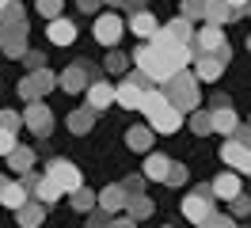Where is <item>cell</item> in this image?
Returning a JSON list of instances; mask_svg holds the SVG:
<instances>
[{
    "label": "cell",
    "mask_w": 251,
    "mask_h": 228,
    "mask_svg": "<svg viewBox=\"0 0 251 228\" xmlns=\"http://www.w3.org/2000/svg\"><path fill=\"white\" fill-rule=\"evenodd\" d=\"M160 91H164V99L179 110V114H190L194 106L202 103V88H198V76L187 73V69H175L164 84H160Z\"/></svg>",
    "instance_id": "cell-1"
},
{
    "label": "cell",
    "mask_w": 251,
    "mask_h": 228,
    "mask_svg": "<svg viewBox=\"0 0 251 228\" xmlns=\"http://www.w3.org/2000/svg\"><path fill=\"white\" fill-rule=\"evenodd\" d=\"M133 65H137L145 76H152L156 84H164V80L175 73L172 61H168V53H164V50H156L152 42H149V46H137V50H133Z\"/></svg>",
    "instance_id": "cell-2"
},
{
    "label": "cell",
    "mask_w": 251,
    "mask_h": 228,
    "mask_svg": "<svg viewBox=\"0 0 251 228\" xmlns=\"http://www.w3.org/2000/svg\"><path fill=\"white\" fill-rule=\"evenodd\" d=\"M183 217H187L190 225H205L209 221V213H217L213 209V190L209 186H198V190H190L187 198H183Z\"/></svg>",
    "instance_id": "cell-3"
},
{
    "label": "cell",
    "mask_w": 251,
    "mask_h": 228,
    "mask_svg": "<svg viewBox=\"0 0 251 228\" xmlns=\"http://www.w3.org/2000/svg\"><path fill=\"white\" fill-rule=\"evenodd\" d=\"M46 175L57 182V190H61V194H73L76 186H84V175H80V167L73 164V160H61V156L46 164Z\"/></svg>",
    "instance_id": "cell-4"
},
{
    "label": "cell",
    "mask_w": 251,
    "mask_h": 228,
    "mask_svg": "<svg viewBox=\"0 0 251 228\" xmlns=\"http://www.w3.org/2000/svg\"><path fill=\"white\" fill-rule=\"evenodd\" d=\"M225 65H228V50H221V53H194V76H198V84H217L221 73H225Z\"/></svg>",
    "instance_id": "cell-5"
},
{
    "label": "cell",
    "mask_w": 251,
    "mask_h": 228,
    "mask_svg": "<svg viewBox=\"0 0 251 228\" xmlns=\"http://www.w3.org/2000/svg\"><path fill=\"white\" fill-rule=\"evenodd\" d=\"M53 88H57V76L50 73L46 65H42V69H31V73L19 80V95H23V99H42V95H50Z\"/></svg>",
    "instance_id": "cell-6"
},
{
    "label": "cell",
    "mask_w": 251,
    "mask_h": 228,
    "mask_svg": "<svg viewBox=\"0 0 251 228\" xmlns=\"http://www.w3.org/2000/svg\"><path fill=\"white\" fill-rule=\"evenodd\" d=\"M23 126H27L34 137H50V133H53V110H50L42 99H27V110H23Z\"/></svg>",
    "instance_id": "cell-7"
},
{
    "label": "cell",
    "mask_w": 251,
    "mask_h": 228,
    "mask_svg": "<svg viewBox=\"0 0 251 228\" xmlns=\"http://www.w3.org/2000/svg\"><path fill=\"white\" fill-rule=\"evenodd\" d=\"M122 30H126V23H122V15H118V12H103V15L95 12L92 34H95V42H99V46H118Z\"/></svg>",
    "instance_id": "cell-8"
},
{
    "label": "cell",
    "mask_w": 251,
    "mask_h": 228,
    "mask_svg": "<svg viewBox=\"0 0 251 228\" xmlns=\"http://www.w3.org/2000/svg\"><path fill=\"white\" fill-rule=\"evenodd\" d=\"M190 46L194 50H202V53H221V50H228V38H225V27H217V23H205L194 38H190Z\"/></svg>",
    "instance_id": "cell-9"
},
{
    "label": "cell",
    "mask_w": 251,
    "mask_h": 228,
    "mask_svg": "<svg viewBox=\"0 0 251 228\" xmlns=\"http://www.w3.org/2000/svg\"><path fill=\"white\" fill-rule=\"evenodd\" d=\"M145 118H149V129H152V133H179V126H183V114H179L172 103H164L160 110L145 114Z\"/></svg>",
    "instance_id": "cell-10"
},
{
    "label": "cell",
    "mask_w": 251,
    "mask_h": 228,
    "mask_svg": "<svg viewBox=\"0 0 251 228\" xmlns=\"http://www.w3.org/2000/svg\"><path fill=\"white\" fill-rule=\"evenodd\" d=\"M92 84V69L84 65V61H76V65H69L61 76H57V88L61 91H69V95H76V91H84Z\"/></svg>",
    "instance_id": "cell-11"
},
{
    "label": "cell",
    "mask_w": 251,
    "mask_h": 228,
    "mask_svg": "<svg viewBox=\"0 0 251 228\" xmlns=\"http://www.w3.org/2000/svg\"><path fill=\"white\" fill-rule=\"evenodd\" d=\"M221 160L232 167L236 175H251V149H248V145H240V141L221 145Z\"/></svg>",
    "instance_id": "cell-12"
},
{
    "label": "cell",
    "mask_w": 251,
    "mask_h": 228,
    "mask_svg": "<svg viewBox=\"0 0 251 228\" xmlns=\"http://www.w3.org/2000/svg\"><path fill=\"white\" fill-rule=\"evenodd\" d=\"M12 30H27V8L19 0H8L0 8V34H12Z\"/></svg>",
    "instance_id": "cell-13"
},
{
    "label": "cell",
    "mask_w": 251,
    "mask_h": 228,
    "mask_svg": "<svg viewBox=\"0 0 251 228\" xmlns=\"http://www.w3.org/2000/svg\"><path fill=\"white\" fill-rule=\"evenodd\" d=\"M95 205L107 213V217H114V213H122V209H126V190L118 186V182H110V186H103V190H99Z\"/></svg>",
    "instance_id": "cell-14"
},
{
    "label": "cell",
    "mask_w": 251,
    "mask_h": 228,
    "mask_svg": "<svg viewBox=\"0 0 251 228\" xmlns=\"http://www.w3.org/2000/svg\"><path fill=\"white\" fill-rule=\"evenodd\" d=\"M84 91H88V106H92L95 114L107 110V106L114 103V84H107V80H92Z\"/></svg>",
    "instance_id": "cell-15"
},
{
    "label": "cell",
    "mask_w": 251,
    "mask_h": 228,
    "mask_svg": "<svg viewBox=\"0 0 251 228\" xmlns=\"http://www.w3.org/2000/svg\"><path fill=\"white\" fill-rule=\"evenodd\" d=\"M50 42L53 46H73L76 42V23H69L65 15H53V19H50Z\"/></svg>",
    "instance_id": "cell-16"
},
{
    "label": "cell",
    "mask_w": 251,
    "mask_h": 228,
    "mask_svg": "<svg viewBox=\"0 0 251 228\" xmlns=\"http://www.w3.org/2000/svg\"><path fill=\"white\" fill-rule=\"evenodd\" d=\"M16 217H19V225H23V228H38L42 221H46V205H42L38 198H27V202L16 209Z\"/></svg>",
    "instance_id": "cell-17"
},
{
    "label": "cell",
    "mask_w": 251,
    "mask_h": 228,
    "mask_svg": "<svg viewBox=\"0 0 251 228\" xmlns=\"http://www.w3.org/2000/svg\"><path fill=\"white\" fill-rule=\"evenodd\" d=\"M209 190H213V198H225V202H228V198L240 194V175H236V171H221L217 179L209 182Z\"/></svg>",
    "instance_id": "cell-18"
},
{
    "label": "cell",
    "mask_w": 251,
    "mask_h": 228,
    "mask_svg": "<svg viewBox=\"0 0 251 228\" xmlns=\"http://www.w3.org/2000/svg\"><path fill=\"white\" fill-rule=\"evenodd\" d=\"M156 15L152 12H145V8H133V15H129V30H133V34H141V38H152V34H156Z\"/></svg>",
    "instance_id": "cell-19"
},
{
    "label": "cell",
    "mask_w": 251,
    "mask_h": 228,
    "mask_svg": "<svg viewBox=\"0 0 251 228\" xmlns=\"http://www.w3.org/2000/svg\"><path fill=\"white\" fill-rule=\"evenodd\" d=\"M209 118H213V129H217V133H228V137H232V129L240 126V118H236V110L228 103L213 106V110H209Z\"/></svg>",
    "instance_id": "cell-20"
},
{
    "label": "cell",
    "mask_w": 251,
    "mask_h": 228,
    "mask_svg": "<svg viewBox=\"0 0 251 228\" xmlns=\"http://www.w3.org/2000/svg\"><path fill=\"white\" fill-rule=\"evenodd\" d=\"M0 46H4V57L19 61L27 53V30H12V34H0Z\"/></svg>",
    "instance_id": "cell-21"
},
{
    "label": "cell",
    "mask_w": 251,
    "mask_h": 228,
    "mask_svg": "<svg viewBox=\"0 0 251 228\" xmlns=\"http://www.w3.org/2000/svg\"><path fill=\"white\" fill-rule=\"evenodd\" d=\"M232 15H236V12L228 8V4H225V0H205V12H202L205 23H217V27H225Z\"/></svg>",
    "instance_id": "cell-22"
},
{
    "label": "cell",
    "mask_w": 251,
    "mask_h": 228,
    "mask_svg": "<svg viewBox=\"0 0 251 228\" xmlns=\"http://www.w3.org/2000/svg\"><path fill=\"white\" fill-rule=\"evenodd\" d=\"M8 164H12V171H16V175L31 171V167H34V149H27V145H16V149L8 152Z\"/></svg>",
    "instance_id": "cell-23"
},
{
    "label": "cell",
    "mask_w": 251,
    "mask_h": 228,
    "mask_svg": "<svg viewBox=\"0 0 251 228\" xmlns=\"http://www.w3.org/2000/svg\"><path fill=\"white\" fill-rule=\"evenodd\" d=\"M95 126V110L92 106H76V110H69V129L73 133H88Z\"/></svg>",
    "instance_id": "cell-24"
},
{
    "label": "cell",
    "mask_w": 251,
    "mask_h": 228,
    "mask_svg": "<svg viewBox=\"0 0 251 228\" xmlns=\"http://www.w3.org/2000/svg\"><path fill=\"white\" fill-rule=\"evenodd\" d=\"M126 145L133 152H149L152 149V129L149 126H133V129H126Z\"/></svg>",
    "instance_id": "cell-25"
},
{
    "label": "cell",
    "mask_w": 251,
    "mask_h": 228,
    "mask_svg": "<svg viewBox=\"0 0 251 228\" xmlns=\"http://www.w3.org/2000/svg\"><path fill=\"white\" fill-rule=\"evenodd\" d=\"M168 164H172V160H168V156H164V152H152V156H145V179H152V182H164V175H168Z\"/></svg>",
    "instance_id": "cell-26"
},
{
    "label": "cell",
    "mask_w": 251,
    "mask_h": 228,
    "mask_svg": "<svg viewBox=\"0 0 251 228\" xmlns=\"http://www.w3.org/2000/svg\"><path fill=\"white\" fill-rule=\"evenodd\" d=\"M114 103H118V106H126V110H137V103H141V91L133 88L129 80H122V84L114 88Z\"/></svg>",
    "instance_id": "cell-27"
},
{
    "label": "cell",
    "mask_w": 251,
    "mask_h": 228,
    "mask_svg": "<svg viewBox=\"0 0 251 228\" xmlns=\"http://www.w3.org/2000/svg\"><path fill=\"white\" fill-rule=\"evenodd\" d=\"M149 213H152V198H145V194H129V198H126V217L145 221Z\"/></svg>",
    "instance_id": "cell-28"
},
{
    "label": "cell",
    "mask_w": 251,
    "mask_h": 228,
    "mask_svg": "<svg viewBox=\"0 0 251 228\" xmlns=\"http://www.w3.org/2000/svg\"><path fill=\"white\" fill-rule=\"evenodd\" d=\"M31 198H38L42 205H50V202H57L61 198V190H57V182L50 179V175H38V182H34V194Z\"/></svg>",
    "instance_id": "cell-29"
},
{
    "label": "cell",
    "mask_w": 251,
    "mask_h": 228,
    "mask_svg": "<svg viewBox=\"0 0 251 228\" xmlns=\"http://www.w3.org/2000/svg\"><path fill=\"white\" fill-rule=\"evenodd\" d=\"M27 198H31V194H27V190H23L19 182H8V186L0 190V205H4V209H19V205H23Z\"/></svg>",
    "instance_id": "cell-30"
},
{
    "label": "cell",
    "mask_w": 251,
    "mask_h": 228,
    "mask_svg": "<svg viewBox=\"0 0 251 228\" xmlns=\"http://www.w3.org/2000/svg\"><path fill=\"white\" fill-rule=\"evenodd\" d=\"M164 30L172 34L175 42H190V38H194V23H190V19H183V15H179V19H172V23H164Z\"/></svg>",
    "instance_id": "cell-31"
},
{
    "label": "cell",
    "mask_w": 251,
    "mask_h": 228,
    "mask_svg": "<svg viewBox=\"0 0 251 228\" xmlns=\"http://www.w3.org/2000/svg\"><path fill=\"white\" fill-rule=\"evenodd\" d=\"M69 198H73V209H76V213H92L95 209V194L88 190V186H76Z\"/></svg>",
    "instance_id": "cell-32"
},
{
    "label": "cell",
    "mask_w": 251,
    "mask_h": 228,
    "mask_svg": "<svg viewBox=\"0 0 251 228\" xmlns=\"http://www.w3.org/2000/svg\"><path fill=\"white\" fill-rule=\"evenodd\" d=\"M190 129H194L198 137L213 133V118H209V110H198V106H194V110H190Z\"/></svg>",
    "instance_id": "cell-33"
},
{
    "label": "cell",
    "mask_w": 251,
    "mask_h": 228,
    "mask_svg": "<svg viewBox=\"0 0 251 228\" xmlns=\"http://www.w3.org/2000/svg\"><path fill=\"white\" fill-rule=\"evenodd\" d=\"M202 12H205V0H179V15L190 23H202Z\"/></svg>",
    "instance_id": "cell-34"
},
{
    "label": "cell",
    "mask_w": 251,
    "mask_h": 228,
    "mask_svg": "<svg viewBox=\"0 0 251 228\" xmlns=\"http://www.w3.org/2000/svg\"><path fill=\"white\" fill-rule=\"evenodd\" d=\"M164 182H168V186H183V182H187V164H168V175H164Z\"/></svg>",
    "instance_id": "cell-35"
},
{
    "label": "cell",
    "mask_w": 251,
    "mask_h": 228,
    "mask_svg": "<svg viewBox=\"0 0 251 228\" xmlns=\"http://www.w3.org/2000/svg\"><path fill=\"white\" fill-rule=\"evenodd\" d=\"M61 8H65V0H34V12H38V15H46V19L61 15Z\"/></svg>",
    "instance_id": "cell-36"
},
{
    "label": "cell",
    "mask_w": 251,
    "mask_h": 228,
    "mask_svg": "<svg viewBox=\"0 0 251 228\" xmlns=\"http://www.w3.org/2000/svg\"><path fill=\"white\" fill-rule=\"evenodd\" d=\"M126 80H129V84H133L137 91H149V88H156V80H152V76H145L141 69H137V73H126Z\"/></svg>",
    "instance_id": "cell-37"
},
{
    "label": "cell",
    "mask_w": 251,
    "mask_h": 228,
    "mask_svg": "<svg viewBox=\"0 0 251 228\" xmlns=\"http://www.w3.org/2000/svg\"><path fill=\"white\" fill-rule=\"evenodd\" d=\"M129 69V53H107V73H126Z\"/></svg>",
    "instance_id": "cell-38"
},
{
    "label": "cell",
    "mask_w": 251,
    "mask_h": 228,
    "mask_svg": "<svg viewBox=\"0 0 251 228\" xmlns=\"http://www.w3.org/2000/svg\"><path fill=\"white\" fill-rule=\"evenodd\" d=\"M228 202H232V217H248L251 213V198L244 194V190H240L236 198H228Z\"/></svg>",
    "instance_id": "cell-39"
},
{
    "label": "cell",
    "mask_w": 251,
    "mask_h": 228,
    "mask_svg": "<svg viewBox=\"0 0 251 228\" xmlns=\"http://www.w3.org/2000/svg\"><path fill=\"white\" fill-rule=\"evenodd\" d=\"M0 126H4V129H12V133H16L19 126H23V114H16V110H0Z\"/></svg>",
    "instance_id": "cell-40"
},
{
    "label": "cell",
    "mask_w": 251,
    "mask_h": 228,
    "mask_svg": "<svg viewBox=\"0 0 251 228\" xmlns=\"http://www.w3.org/2000/svg\"><path fill=\"white\" fill-rule=\"evenodd\" d=\"M19 141H16V133H12V129H4V126H0V156H8V152L16 149Z\"/></svg>",
    "instance_id": "cell-41"
},
{
    "label": "cell",
    "mask_w": 251,
    "mask_h": 228,
    "mask_svg": "<svg viewBox=\"0 0 251 228\" xmlns=\"http://www.w3.org/2000/svg\"><path fill=\"white\" fill-rule=\"evenodd\" d=\"M19 61H27V69H42V65H46V53H38V50L27 46V53H23Z\"/></svg>",
    "instance_id": "cell-42"
},
{
    "label": "cell",
    "mask_w": 251,
    "mask_h": 228,
    "mask_svg": "<svg viewBox=\"0 0 251 228\" xmlns=\"http://www.w3.org/2000/svg\"><path fill=\"white\" fill-rule=\"evenodd\" d=\"M84 228H107V213H103L99 205H95V209L88 213V225H84Z\"/></svg>",
    "instance_id": "cell-43"
},
{
    "label": "cell",
    "mask_w": 251,
    "mask_h": 228,
    "mask_svg": "<svg viewBox=\"0 0 251 228\" xmlns=\"http://www.w3.org/2000/svg\"><path fill=\"white\" fill-rule=\"evenodd\" d=\"M202 228H236V225L228 221V217H217V213H209V221H205Z\"/></svg>",
    "instance_id": "cell-44"
},
{
    "label": "cell",
    "mask_w": 251,
    "mask_h": 228,
    "mask_svg": "<svg viewBox=\"0 0 251 228\" xmlns=\"http://www.w3.org/2000/svg\"><path fill=\"white\" fill-rule=\"evenodd\" d=\"M232 141H240V145H248V149H251V126H236Z\"/></svg>",
    "instance_id": "cell-45"
},
{
    "label": "cell",
    "mask_w": 251,
    "mask_h": 228,
    "mask_svg": "<svg viewBox=\"0 0 251 228\" xmlns=\"http://www.w3.org/2000/svg\"><path fill=\"white\" fill-rule=\"evenodd\" d=\"M122 190H126V198H129V194H141V175H129V179L122 182Z\"/></svg>",
    "instance_id": "cell-46"
},
{
    "label": "cell",
    "mask_w": 251,
    "mask_h": 228,
    "mask_svg": "<svg viewBox=\"0 0 251 228\" xmlns=\"http://www.w3.org/2000/svg\"><path fill=\"white\" fill-rule=\"evenodd\" d=\"M99 4H103V0H76V8H80V12H88V15L99 12Z\"/></svg>",
    "instance_id": "cell-47"
},
{
    "label": "cell",
    "mask_w": 251,
    "mask_h": 228,
    "mask_svg": "<svg viewBox=\"0 0 251 228\" xmlns=\"http://www.w3.org/2000/svg\"><path fill=\"white\" fill-rule=\"evenodd\" d=\"M107 228H137L133 217H126V221H107Z\"/></svg>",
    "instance_id": "cell-48"
},
{
    "label": "cell",
    "mask_w": 251,
    "mask_h": 228,
    "mask_svg": "<svg viewBox=\"0 0 251 228\" xmlns=\"http://www.w3.org/2000/svg\"><path fill=\"white\" fill-rule=\"evenodd\" d=\"M103 4H110V8H133L129 0H103Z\"/></svg>",
    "instance_id": "cell-49"
},
{
    "label": "cell",
    "mask_w": 251,
    "mask_h": 228,
    "mask_svg": "<svg viewBox=\"0 0 251 228\" xmlns=\"http://www.w3.org/2000/svg\"><path fill=\"white\" fill-rule=\"evenodd\" d=\"M225 4H228V8H232V12L240 15V8H244V4H248V0H225Z\"/></svg>",
    "instance_id": "cell-50"
},
{
    "label": "cell",
    "mask_w": 251,
    "mask_h": 228,
    "mask_svg": "<svg viewBox=\"0 0 251 228\" xmlns=\"http://www.w3.org/2000/svg\"><path fill=\"white\" fill-rule=\"evenodd\" d=\"M240 12H244V15H251V0H248V4H244V8H240Z\"/></svg>",
    "instance_id": "cell-51"
},
{
    "label": "cell",
    "mask_w": 251,
    "mask_h": 228,
    "mask_svg": "<svg viewBox=\"0 0 251 228\" xmlns=\"http://www.w3.org/2000/svg\"><path fill=\"white\" fill-rule=\"evenodd\" d=\"M129 4H133V8H141V4H145V0H129Z\"/></svg>",
    "instance_id": "cell-52"
},
{
    "label": "cell",
    "mask_w": 251,
    "mask_h": 228,
    "mask_svg": "<svg viewBox=\"0 0 251 228\" xmlns=\"http://www.w3.org/2000/svg\"><path fill=\"white\" fill-rule=\"evenodd\" d=\"M4 186H8V179H4V175H0V190H4Z\"/></svg>",
    "instance_id": "cell-53"
},
{
    "label": "cell",
    "mask_w": 251,
    "mask_h": 228,
    "mask_svg": "<svg viewBox=\"0 0 251 228\" xmlns=\"http://www.w3.org/2000/svg\"><path fill=\"white\" fill-rule=\"evenodd\" d=\"M4 4H8V0H0V8H4Z\"/></svg>",
    "instance_id": "cell-54"
},
{
    "label": "cell",
    "mask_w": 251,
    "mask_h": 228,
    "mask_svg": "<svg viewBox=\"0 0 251 228\" xmlns=\"http://www.w3.org/2000/svg\"><path fill=\"white\" fill-rule=\"evenodd\" d=\"M248 50H251V38H248Z\"/></svg>",
    "instance_id": "cell-55"
},
{
    "label": "cell",
    "mask_w": 251,
    "mask_h": 228,
    "mask_svg": "<svg viewBox=\"0 0 251 228\" xmlns=\"http://www.w3.org/2000/svg\"><path fill=\"white\" fill-rule=\"evenodd\" d=\"M164 228H172V225H164Z\"/></svg>",
    "instance_id": "cell-56"
}]
</instances>
